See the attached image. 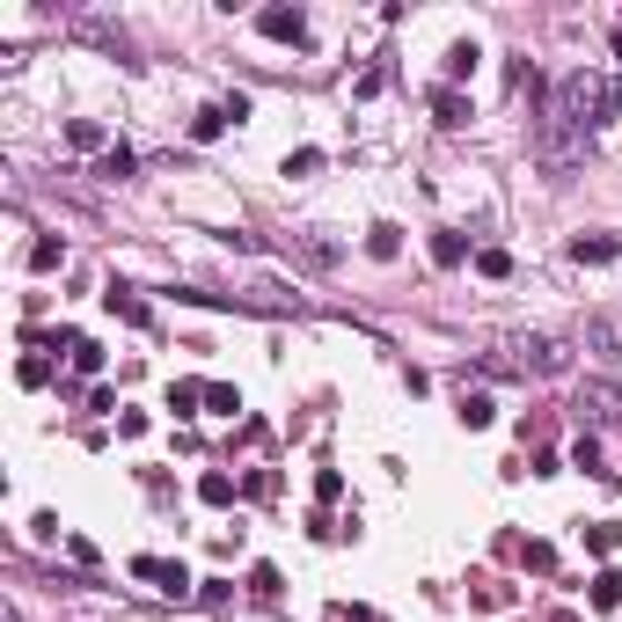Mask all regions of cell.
Returning <instances> with one entry per match:
<instances>
[{
	"label": "cell",
	"mask_w": 622,
	"mask_h": 622,
	"mask_svg": "<svg viewBox=\"0 0 622 622\" xmlns=\"http://www.w3.org/2000/svg\"><path fill=\"white\" fill-rule=\"evenodd\" d=\"M586 154H593V140H586V124H564V118H550L542 110V124H534V161H542V177H579L586 169Z\"/></svg>",
	"instance_id": "cell-1"
},
{
	"label": "cell",
	"mask_w": 622,
	"mask_h": 622,
	"mask_svg": "<svg viewBox=\"0 0 622 622\" xmlns=\"http://www.w3.org/2000/svg\"><path fill=\"white\" fill-rule=\"evenodd\" d=\"M498 373H564L571 352L556 338H505V359H491Z\"/></svg>",
	"instance_id": "cell-2"
},
{
	"label": "cell",
	"mask_w": 622,
	"mask_h": 622,
	"mask_svg": "<svg viewBox=\"0 0 622 622\" xmlns=\"http://www.w3.org/2000/svg\"><path fill=\"white\" fill-rule=\"evenodd\" d=\"M571 410H579V425H622V381H579Z\"/></svg>",
	"instance_id": "cell-3"
},
{
	"label": "cell",
	"mask_w": 622,
	"mask_h": 622,
	"mask_svg": "<svg viewBox=\"0 0 622 622\" xmlns=\"http://www.w3.org/2000/svg\"><path fill=\"white\" fill-rule=\"evenodd\" d=\"M132 579H147V586L169 593V601H183V593H191V571L169 564V556H132Z\"/></svg>",
	"instance_id": "cell-4"
},
{
	"label": "cell",
	"mask_w": 622,
	"mask_h": 622,
	"mask_svg": "<svg viewBox=\"0 0 622 622\" xmlns=\"http://www.w3.org/2000/svg\"><path fill=\"white\" fill-rule=\"evenodd\" d=\"M73 37H89V44H103V52L132 59V37H124V22H103V16H73Z\"/></svg>",
	"instance_id": "cell-5"
},
{
	"label": "cell",
	"mask_w": 622,
	"mask_h": 622,
	"mask_svg": "<svg viewBox=\"0 0 622 622\" xmlns=\"http://www.w3.org/2000/svg\"><path fill=\"white\" fill-rule=\"evenodd\" d=\"M257 30H264L271 44H301V37H308V16H301V8H264V16H257Z\"/></svg>",
	"instance_id": "cell-6"
},
{
	"label": "cell",
	"mask_w": 622,
	"mask_h": 622,
	"mask_svg": "<svg viewBox=\"0 0 622 622\" xmlns=\"http://www.w3.org/2000/svg\"><path fill=\"white\" fill-rule=\"evenodd\" d=\"M571 257H579V264H608V257H622V234H571Z\"/></svg>",
	"instance_id": "cell-7"
},
{
	"label": "cell",
	"mask_w": 622,
	"mask_h": 622,
	"mask_svg": "<svg viewBox=\"0 0 622 622\" xmlns=\"http://www.w3.org/2000/svg\"><path fill=\"white\" fill-rule=\"evenodd\" d=\"M293 257H301V264H315V271H330V264H338V242H322V234L308 228V234H293Z\"/></svg>",
	"instance_id": "cell-8"
},
{
	"label": "cell",
	"mask_w": 622,
	"mask_h": 622,
	"mask_svg": "<svg viewBox=\"0 0 622 622\" xmlns=\"http://www.w3.org/2000/svg\"><path fill=\"white\" fill-rule=\"evenodd\" d=\"M432 118H440L447 132H462V124H469V103H462V89H440V96H432Z\"/></svg>",
	"instance_id": "cell-9"
},
{
	"label": "cell",
	"mask_w": 622,
	"mask_h": 622,
	"mask_svg": "<svg viewBox=\"0 0 622 622\" xmlns=\"http://www.w3.org/2000/svg\"><path fill=\"white\" fill-rule=\"evenodd\" d=\"M586 344L608 359V367H622V338H615V322H601V315H593V322H586Z\"/></svg>",
	"instance_id": "cell-10"
},
{
	"label": "cell",
	"mask_w": 622,
	"mask_h": 622,
	"mask_svg": "<svg viewBox=\"0 0 622 622\" xmlns=\"http://www.w3.org/2000/svg\"><path fill=\"white\" fill-rule=\"evenodd\" d=\"M608 118H622V81L615 73H601V89H593V124H608Z\"/></svg>",
	"instance_id": "cell-11"
},
{
	"label": "cell",
	"mask_w": 622,
	"mask_h": 622,
	"mask_svg": "<svg viewBox=\"0 0 622 622\" xmlns=\"http://www.w3.org/2000/svg\"><path fill=\"white\" fill-rule=\"evenodd\" d=\"M67 140L81 147V154H110V140H103V124H96V118H73V124H67Z\"/></svg>",
	"instance_id": "cell-12"
},
{
	"label": "cell",
	"mask_w": 622,
	"mask_h": 622,
	"mask_svg": "<svg viewBox=\"0 0 622 622\" xmlns=\"http://www.w3.org/2000/svg\"><path fill=\"white\" fill-rule=\"evenodd\" d=\"M103 308H110V315H124V322H147V301L132 293V285H110V293H103Z\"/></svg>",
	"instance_id": "cell-13"
},
{
	"label": "cell",
	"mask_w": 622,
	"mask_h": 622,
	"mask_svg": "<svg viewBox=\"0 0 622 622\" xmlns=\"http://www.w3.org/2000/svg\"><path fill=\"white\" fill-rule=\"evenodd\" d=\"M462 257H469V242H462L454 228H440V234H432V264H447V271H454Z\"/></svg>",
	"instance_id": "cell-14"
},
{
	"label": "cell",
	"mask_w": 622,
	"mask_h": 622,
	"mask_svg": "<svg viewBox=\"0 0 622 622\" xmlns=\"http://www.w3.org/2000/svg\"><path fill=\"white\" fill-rule=\"evenodd\" d=\"M228 118H234L228 103H213V110H198V118H191V140H220V132H228Z\"/></svg>",
	"instance_id": "cell-15"
},
{
	"label": "cell",
	"mask_w": 622,
	"mask_h": 622,
	"mask_svg": "<svg viewBox=\"0 0 622 622\" xmlns=\"http://www.w3.org/2000/svg\"><path fill=\"white\" fill-rule=\"evenodd\" d=\"M67 352H73V373H81V381H96V373H103V344H89V338H73Z\"/></svg>",
	"instance_id": "cell-16"
},
{
	"label": "cell",
	"mask_w": 622,
	"mask_h": 622,
	"mask_svg": "<svg viewBox=\"0 0 622 622\" xmlns=\"http://www.w3.org/2000/svg\"><path fill=\"white\" fill-rule=\"evenodd\" d=\"M198 498H205V505H234V476L205 469V476H198Z\"/></svg>",
	"instance_id": "cell-17"
},
{
	"label": "cell",
	"mask_w": 622,
	"mask_h": 622,
	"mask_svg": "<svg viewBox=\"0 0 622 622\" xmlns=\"http://www.w3.org/2000/svg\"><path fill=\"white\" fill-rule=\"evenodd\" d=\"M59 264H67V242H52V234L30 242V271H59Z\"/></svg>",
	"instance_id": "cell-18"
},
{
	"label": "cell",
	"mask_w": 622,
	"mask_h": 622,
	"mask_svg": "<svg viewBox=\"0 0 622 622\" xmlns=\"http://www.w3.org/2000/svg\"><path fill=\"white\" fill-rule=\"evenodd\" d=\"M16 381H22V389H44V381H52V359H44V352H30V359L16 367Z\"/></svg>",
	"instance_id": "cell-19"
},
{
	"label": "cell",
	"mask_w": 622,
	"mask_h": 622,
	"mask_svg": "<svg viewBox=\"0 0 622 622\" xmlns=\"http://www.w3.org/2000/svg\"><path fill=\"white\" fill-rule=\"evenodd\" d=\"M593 608H622V571H601V579H593Z\"/></svg>",
	"instance_id": "cell-20"
},
{
	"label": "cell",
	"mask_w": 622,
	"mask_h": 622,
	"mask_svg": "<svg viewBox=\"0 0 622 622\" xmlns=\"http://www.w3.org/2000/svg\"><path fill=\"white\" fill-rule=\"evenodd\" d=\"M96 177H110V183H118V177H132V147H110V154L96 161Z\"/></svg>",
	"instance_id": "cell-21"
},
{
	"label": "cell",
	"mask_w": 622,
	"mask_h": 622,
	"mask_svg": "<svg viewBox=\"0 0 622 622\" xmlns=\"http://www.w3.org/2000/svg\"><path fill=\"white\" fill-rule=\"evenodd\" d=\"M476 271L483 279H513V257L505 249H476Z\"/></svg>",
	"instance_id": "cell-22"
},
{
	"label": "cell",
	"mask_w": 622,
	"mask_h": 622,
	"mask_svg": "<svg viewBox=\"0 0 622 622\" xmlns=\"http://www.w3.org/2000/svg\"><path fill=\"white\" fill-rule=\"evenodd\" d=\"M571 462L586 469V476H608V462H601V447H593V440H586V432H579V447H571Z\"/></svg>",
	"instance_id": "cell-23"
},
{
	"label": "cell",
	"mask_w": 622,
	"mask_h": 622,
	"mask_svg": "<svg viewBox=\"0 0 622 622\" xmlns=\"http://www.w3.org/2000/svg\"><path fill=\"white\" fill-rule=\"evenodd\" d=\"M381 89H389V67H367V73H359V81H352V96H359V103H373V96H381Z\"/></svg>",
	"instance_id": "cell-24"
},
{
	"label": "cell",
	"mask_w": 622,
	"mask_h": 622,
	"mask_svg": "<svg viewBox=\"0 0 622 622\" xmlns=\"http://www.w3.org/2000/svg\"><path fill=\"white\" fill-rule=\"evenodd\" d=\"M462 425H469V432L491 425V395H462Z\"/></svg>",
	"instance_id": "cell-25"
},
{
	"label": "cell",
	"mask_w": 622,
	"mask_h": 622,
	"mask_svg": "<svg viewBox=\"0 0 622 622\" xmlns=\"http://www.w3.org/2000/svg\"><path fill=\"white\" fill-rule=\"evenodd\" d=\"M367 249H373V257H381V264H389V257H395V249H403V242H395V228H389V220H381V228H367Z\"/></svg>",
	"instance_id": "cell-26"
},
{
	"label": "cell",
	"mask_w": 622,
	"mask_h": 622,
	"mask_svg": "<svg viewBox=\"0 0 622 622\" xmlns=\"http://www.w3.org/2000/svg\"><path fill=\"white\" fill-rule=\"evenodd\" d=\"M462 73H476V44H454V52H447V81H462Z\"/></svg>",
	"instance_id": "cell-27"
},
{
	"label": "cell",
	"mask_w": 622,
	"mask_h": 622,
	"mask_svg": "<svg viewBox=\"0 0 622 622\" xmlns=\"http://www.w3.org/2000/svg\"><path fill=\"white\" fill-rule=\"evenodd\" d=\"M586 542H593V550H615V542H622V528H615V520H593V528H586Z\"/></svg>",
	"instance_id": "cell-28"
},
{
	"label": "cell",
	"mask_w": 622,
	"mask_h": 622,
	"mask_svg": "<svg viewBox=\"0 0 622 622\" xmlns=\"http://www.w3.org/2000/svg\"><path fill=\"white\" fill-rule=\"evenodd\" d=\"M315 169H322V154H315V147H301V154H285V177H315Z\"/></svg>",
	"instance_id": "cell-29"
},
{
	"label": "cell",
	"mask_w": 622,
	"mask_h": 622,
	"mask_svg": "<svg viewBox=\"0 0 622 622\" xmlns=\"http://www.w3.org/2000/svg\"><path fill=\"white\" fill-rule=\"evenodd\" d=\"M315 498H322V505H330V498H344V476H338V469H322V476H315Z\"/></svg>",
	"instance_id": "cell-30"
},
{
	"label": "cell",
	"mask_w": 622,
	"mask_h": 622,
	"mask_svg": "<svg viewBox=\"0 0 622 622\" xmlns=\"http://www.w3.org/2000/svg\"><path fill=\"white\" fill-rule=\"evenodd\" d=\"M615 59H622V30H615Z\"/></svg>",
	"instance_id": "cell-31"
}]
</instances>
